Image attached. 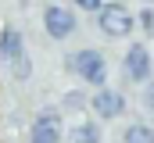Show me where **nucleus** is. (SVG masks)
<instances>
[{
	"label": "nucleus",
	"mask_w": 154,
	"mask_h": 143,
	"mask_svg": "<svg viewBox=\"0 0 154 143\" xmlns=\"http://www.w3.org/2000/svg\"><path fill=\"white\" fill-rule=\"evenodd\" d=\"M65 72L75 75V79H82V82L93 86V90L108 86V57H104V50H97V47H79L75 54H68V57H65Z\"/></svg>",
	"instance_id": "obj_1"
},
{
	"label": "nucleus",
	"mask_w": 154,
	"mask_h": 143,
	"mask_svg": "<svg viewBox=\"0 0 154 143\" xmlns=\"http://www.w3.org/2000/svg\"><path fill=\"white\" fill-rule=\"evenodd\" d=\"M93 18H97V29L108 36V39H125V36L136 32V14L122 0H104V7Z\"/></svg>",
	"instance_id": "obj_2"
},
{
	"label": "nucleus",
	"mask_w": 154,
	"mask_h": 143,
	"mask_svg": "<svg viewBox=\"0 0 154 143\" xmlns=\"http://www.w3.org/2000/svg\"><path fill=\"white\" fill-rule=\"evenodd\" d=\"M43 32L50 36L54 43H65L79 32V14L75 7H68L65 0H54V4H43Z\"/></svg>",
	"instance_id": "obj_3"
},
{
	"label": "nucleus",
	"mask_w": 154,
	"mask_h": 143,
	"mask_svg": "<svg viewBox=\"0 0 154 143\" xmlns=\"http://www.w3.org/2000/svg\"><path fill=\"white\" fill-rule=\"evenodd\" d=\"M29 143H65V114H61V107H39L32 114Z\"/></svg>",
	"instance_id": "obj_4"
},
{
	"label": "nucleus",
	"mask_w": 154,
	"mask_h": 143,
	"mask_svg": "<svg viewBox=\"0 0 154 143\" xmlns=\"http://www.w3.org/2000/svg\"><path fill=\"white\" fill-rule=\"evenodd\" d=\"M122 72H125V79H129V82H136V86H143L147 79H154V61H151L147 43H129V47H125Z\"/></svg>",
	"instance_id": "obj_5"
},
{
	"label": "nucleus",
	"mask_w": 154,
	"mask_h": 143,
	"mask_svg": "<svg viewBox=\"0 0 154 143\" xmlns=\"http://www.w3.org/2000/svg\"><path fill=\"white\" fill-rule=\"evenodd\" d=\"M90 111H93V118L97 122H115L125 114V97L111 90V86H100V90H93V97H90Z\"/></svg>",
	"instance_id": "obj_6"
},
{
	"label": "nucleus",
	"mask_w": 154,
	"mask_h": 143,
	"mask_svg": "<svg viewBox=\"0 0 154 143\" xmlns=\"http://www.w3.org/2000/svg\"><path fill=\"white\" fill-rule=\"evenodd\" d=\"M22 54H29V47H25V32H22L14 22H7V25L0 29V57L11 65V61H18Z\"/></svg>",
	"instance_id": "obj_7"
},
{
	"label": "nucleus",
	"mask_w": 154,
	"mask_h": 143,
	"mask_svg": "<svg viewBox=\"0 0 154 143\" xmlns=\"http://www.w3.org/2000/svg\"><path fill=\"white\" fill-rule=\"evenodd\" d=\"M65 143H100V122H97V118L75 122V125L65 132Z\"/></svg>",
	"instance_id": "obj_8"
},
{
	"label": "nucleus",
	"mask_w": 154,
	"mask_h": 143,
	"mask_svg": "<svg viewBox=\"0 0 154 143\" xmlns=\"http://www.w3.org/2000/svg\"><path fill=\"white\" fill-rule=\"evenodd\" d=\"M122 143H154V125L147 122H133L122 129Z\"/></svg>",
	"instance_id": "obj_9"
},
{
	"label": "nucleus",
	"mask_w": 154,
	"mask_h": 143,
	"mask_svg": "<svg viewBox=\"0 0 154 143\" xmlns=\"http://www.w3.org/2000/svg\"><path fill=\"white\" fill-rule=\"evenodd\" d=\"M90 107V93L86 90H68L65 97H61V114L68 111V114H79V111H86Z\"/></svg>",
	"instance_id": "obj_10"
},
{
	"label": "nucleus",
	"mask_w": 154,
	"mask_h": 143,
	"mask_svg": "<svg viewBox=\"0 0 154 143\" xmlns=\"http://www.w3.org/2000/svg\"><path fill=\"white\" fill-rule=\"evenodd\" d=\"M7 68H11V79H14V82H29V79H32V57H29V54H22V57H18V61H11Z\"/></svg>",
	"instance_id": "obj_11"
},
{
	"label": "nucleus",
	"mask_w": 154,
	"mask_h": 143,
	"mask_svg": "<svg viewBox=\"0 0 154 143\" xmlns=\"http://www.w3.org/2000/svg\"><path fill=\"white\" fill-rule=\"evenodd\" d=\"M136 25H140L147 36H154V7H143V11L136 14Z\"/></svg>",
	"instance_id": "obj_12"
},
{
	"label": "nucleus",
	"mask_w": 154,
	"mask_h": 143,
	"mask_svg": "<svg viewBox=\"0 0 154 143\" xmlns=\"http://www.w3.org/2000/svg\"><path fill=\"white\" fill-rule=\"evenodd\" d=\"M140 104H143V111H151V114H154V79L143 82V90H140Z\"/></svg>",
	"instance_id": "obj_13"
},
{
	"label": "nucleus",
	"mask_w": 154,
	"mask_h": 143,
	"mask_svg": "<svg viewBox=\"0 0 154 143\" xmlns=\"http://www.w3.org/2000/svg\"><path fill=\"white\" fill-rule=\"evenodd\" d=\"M72 4H75V11H82V14H97L104 7V0H72Z\"/></svg>",
	"instance_id": "obj_14"
},
{
	"label": "nucleus",
	"mask_w": 154,
	"mask_h": 143,
	"mask_svg": "<svg viewBox=\"0 0 154 143\" xmlns=\"http://www.w3.org/2000/svg\"><path fill=\"white\" fill-rule=\"evenodd\" d=\"M140 4H143V7H154V0H140Z\"/></svg>",
	"instance_id": "obj_15"
}]
</instances>
